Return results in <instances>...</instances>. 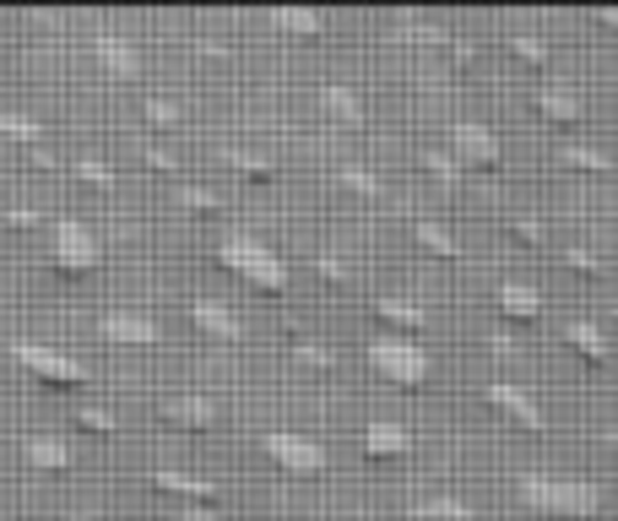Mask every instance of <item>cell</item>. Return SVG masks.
Segmentation results:
<instances>
[{"instance_id":"cell-1","label":"cell","mask_w":618,"mask_h":521,"mask_svg":"<svg viewBox=\"0 0 618 521\" xmlns=\"http://www.w3.org/2000/svg\"><path fill=\"white\" fill-rule=\"evenodd\" d=\"M521 500L543 517L575 521V517H597L603 511V489L586 478H521Z\"/></svg>"},{"instance_id":"cell-2","label":"cell","mask_w":618,"mask_h":521,"mask_svg":"<svg viewBox=\"0 0 618 521\" xmlns=\"http://www.w3.org/2000/svg\"><path fill=\"white\" fill-rule=\"evenodd\" d=\"M217 261H223L239 283H250L255 294H283V288H288V267H283L266 245H255L250 234L223 239V245H217Z\"/></svg>"},{"instance_id":"cell-3","label":"cell","mask_w":618,"mask_h":521,"mask_svg":"<svg viewBox=\"0 0 618 521\" xmlns=\"http://www.w3.org/2000/svg\"><path fill=\"white\" fill-rule=\"evenodd\" d=\"M369 364H375L385 380H396V386H424V380L435 375L429 353L413 343V338H375V343H369Z\"/></svg>"},{"instance_id":"cell-4","label":"cell","mask_w":618,"mask_h":521,"mask_svg":"<svg viewBox=\"0 0 618 521\" xmlns=\"http://www.w3.org/2000/svg\"><path fill=\"white\" fill-rule=\"evenodd\" d=\"M11 358H16L27 375H38L44 386H87V380H93L82 358H71V353H60V347L27 343V338H16V343H11Z\"/></svg>"},{"instance_id":"cell-5","label":"cell","mask_w":618,"mask_h":521,"mask_svg":"<svg viewBox=\"0 0 618 521\" xmlns=\"http://www.w3.org/2000/svg\"><path fill=\"white\" fill-rule=\"evenodd\" d=\"M49 245H55V272L60 277H87L98 267V234L76 217H60L49 228Z\"/></svg>"},{"instance_id":"cell-6","label":"cell","mask_w":618,"mask_h":521,"mask_svg":"<svg viewBox=\"0 0 618 521\" xmlns=\"http://www.w3.org/2000/svg\"><path fill=\"white\" fill-rule=\"evenodd\" d=\"M261 451H266L283 473H294V478L325 467V451H320L314 440H305V435H261Z\"/></svg>"},{"instance_id":"cell-7","label":"cell","mask_w":618,"mask_h":521,"mask_svg":"<svg viewBox=\"0 0 618 521\" xmlns=\"http://www.w3.org/2000/svg\"><path fill=\"white\" fill-rule=\"evenodd\" d=\"M451 147H456V169H494L499 164V137L494 131H483V126H472L462 120L456 131H451Z\"/></svg>"},{"instance_id":"cell-8","label":"cell","mask_w":618,"mask_h":521,"mask_svg":"<svg viewBox=\"0 0 618 521\" xmlns=\"http://www.w3.org/2000/svg\"><path fill=\"white\" fill-rule=\"evenodd\" d=\"M483 396H488V407L504 413L510 424H521V429H543V407H537L521 386H504V380H499V386H488Z\"/></svg>"},{"instance_id":"cell-9","label":"cell","mask_w":618,"mask_h":521,"mask_svg":"<svg viewBox=\"0 0 618 521\" xmlns=\"http://www.w3.org/2000/svg\"><path fill=\"white\" fill-rule=\"evenodd\" d=\"M98 338L115 347H153L157 343V327L147 316H131V310H115V316H104L98 321Z\"/></svg>"},{"instance_id":"cell-10","label":"cell","mask_w":618,"mask_h":521,"mask_svg":"<svg viewBox=\"0 0 618 521\" xmlns=\"http://www.w3.org/2000/svg\"><path fill=\"white\" fill-rule=\"evenodd\" d=\"M93 60H98V71L115 76V82H136V76H142V55H136L126 38H93Z\"/></svg>"},{"instance_id":"cell-11","label":"cell","mask_w":618,"mask_h":521,"mask_svg":"<svg viewBox=\"0 0 618 521\" xmlns=\"http://www.w3.org/2000/svg\"><path fill=\"white\" fill-rule=\"evenodd\" d=\"M532 104H537V115H543L548 126H564V131L586 120L581 98H575V93H570L564 82H548V87H537V98H532Z\"/></svg>"},{"instance_id":"cell-12","label":"cell","mask_w":618,"mask_h":521,"mask_svg":"<svg viewBox=\"0 0 618 521\" xmlns=\"http://www.w3.org/2000/svg\"><path fill=\"white\" fill-rule=\"evenodd\" d=\"M168 424H179V429H212L217 424V402H206V396H195V391H185V396H163V407H157Z\"/></svg>"},{"instance_id":"cell-13","label":"cell","mask_w":618,"mask_h":521,"mask_svg":"<svg viewBox=\"0 0 618 521\" xmlns=\"http://www.w3.org/2000/svg\"><path fill=\"white\" fill-rule=\"evenodd\" d=\"M364 457L369 462H407L413 457V435L402 424H369L364 429Z\"/></svg>"},{"instance_id":"cell-14","label":"cell","mask_w":618,"mask_h":521,"mask_svg":"<svg viewBox=\"0 0 618 521\" xmlns=\"http://www.w3.org/2000/svg\"><path fill=\"white\" fill-rule=\"evenodd\" d=\"M153 489L179 495V500H195V506H223V489H217L212 478H190V473H174V467L153 473Z\"/></svg>"},{"instance_id":"cell-15","label":"cell","mask_w":618,"mask_h":521,"mask_svg":"<svg viewBox=\"0 0 618 521\" xmlns=\"http://www.w3.org/2000/svg\"><path fill=\"white\" fill-rule=\"evenodd\" d=\"M22 457H27V467H38V473H66V467H71V446H66L60 435H27V440H22Z\"/></svg>"},{"instance_id":"cell-16","label":"cell","mask_w":618,"mask_h":521,"mask_svg":"<svg viewBox=\"0 0 618 521\" xmlns=\"http://www.w3.org/2000/svg\"><path fill=\"white\" fill-rule=\"evenodd\" d=\"M499 316L515 327H532V321H543V299L526 283H499Z\"/></svg>"},{"instance_id":"cell-17","label":"cell","mask_w":618,"mask_h":521,"mask_svg":"<svg viewBox=\"0 0 618 521\" xmlns=\"http://www.w3.org/2000/svg\"><path fill=\"white\" fill-rule=\"evenodd\" d=\"M375 321L391 327V332H402V338H418L429 327V316L418 305H407V299H375Z\"/></svg>"},{"instance_id":"cell-18","label":"cell","mask_w":618,"mask_h":521,"mask_svg":"<svg viewBox=\"0 0 618 521\" xmlns=\"http://www.w3.org/2000/svg\"><path fill=\"white\" fill-rule=\"evenodd\" d=\"M190 321H195L206 338H217V343H234V338H239V321H234L217 299H195V305H190Z\"/></svg>"},{"instance_id":"cell-19","label":"cell","mask_w":618,"mask_h":521,"mask_svg":"<svg viewBox=\"0 0 618 521\" xmlns=\"http://www.w3.org/2000/svg\"><path fill=\"white\" fill-rule=\"evenodd\" d=\"M564 338H570V347H575L592 369H608V364H614V353H608L603 332H597L592 321H570V327H564Z\"/></svg>"},{"instance_id":"cell-20","label":"cell","mask_w":618,"mask_h":521,"mask_svg":"<svg viewBox=\"0 0 618 521\" xmlns=\"http://www.w3.org/2000/svg\"><path fill=\"white\" fill-rule=\"evenodd\" d=\"M413 239L424 245V250H435V256H445V261H456V239L440 228V223H429V217H418L413 223Z\"/></svg>"},{"instance_id":"cell-21","label":"cell","mask_w":618,"mask_h":521,"mask_svg":"<svg viewBox=\"0 0 618 521\" xmlns=\"http://www.w3.org/2000/svg\"><path fill=\"white\" fill-rule=\"evenodd\" d=\"M320 98H325V109H331V115H336L342 126H364V104H358V98H353L347 87H325Z\"/></svg>"},{"instance_id":"cell-22","label":"cell","mask_w":618,"mask_h":521,"mask_svg":"<svg viewBox=\"0 0 618 521\" xmlns=\"http://www.w3.org/2000/svg\"><path fill=\"white\" fill-rule=\"evenodd\" d=\"M0 137H5V142H27V147H38L44 126L27 120V115H5V109H0Z\"/></svg>"},{"instance_id":"cell-23","label":"cell","mask_w":618,"mask_h":521,"mask_svg":"<svg viewBox=\"0 0 618 521\" xmlns=\"http://www.w3.org/2000/svg\"><path fill=\"white\" fill-rule=\"evenodd\" d=\"M413 521H472V506H462V500H424L413 511Z\"/></svg>"},{"instance_id":"cell-24","label":"cell","mask_w":618,"mask_h":521,"mask_svg":"<svg viewBox=\"0 0 618 521\" xmlns=\"http://www.w3.org/2000/svg\"><path fill=\"white\" fill-rule=\"evenodd\" d=\"M223 164L234 174H245V179H255V185L272 179V164H266V158H250V153H239V147H223Z\"/></svg>"},{"instance_id":"cell-25","label":"cell","mask_w":618,"mask_h":521,"mask_svg":"<svg viewBox=\"0 0 618 521\" xmlns=\"http://www.w3.org/2000/svg\"><path fill=\"white\" fill-rule=\"evenodd\" d=\"M272 27L309 38V33H320V16H314V11H272Z\"/></svg>"},{"instance_id":"cell-26","label":"cell","mask_w":618,"mask_h":521,"mask_svg":"<svg viewBox=\"0 0 618 521\" xmlns=\"http://www.w3.org/2000/svg\"><path fill=\"white\" fill-rule=\"evenodd\" d=\"M559 158H564L570 169H586V174H608V169H614V158H603L597 147H564Z\"/></svg>"},{"instance_id":"cell-27","label":"cell","mask_w":618,"mask_h":521,"mask_svg":"<svg viewBox=\"0 0 618 521\" xmlns=\"http://www.w3.org/2000/svg\"><path fill=\"white\" fill-rule=\"evenodd\" d=\"M336 185H342V190H353V196H369V201L380 196V185H375V174H364V169H358V164H342V169H336Z\"/></svg>"},{"instance_id":"cell-28","label":"cell","mask_w":618,"mask_h":521,"mask_svg":"<svg viewBox=\"0 0 618 521\" xmlns=\"http://www.w3.org/2000/svg\"><path fill=\"white\" fill-rule=\"evenodd\" d=\"M288 332H294V358H299V364H309V369H331V353H325V347L309 343L299 327H288Z\"/></svg>"},{"instance_id":"cell-29","label":"cell","mask_w":618,"mask_h":521,"mask_svg":"<svg viewBox=\"0 0 618 521\" xmlns=\"http://www.w3.org/2000/svg\"><path fill=\"white\" fill-rule=\"evenodd\" d=\"M71 174H76L82 185H93V190H109V185H115V174L104 169L98 158H76V164H71Z\"/></svg>"},{"instance_id":"cell-30","label":"cell","mask_w":618,"mask_h":521,"mask_svg":"<svg viewBox=\"0 0 618 521\" xmlns=\"http://www.w3.org/2000/svg\"><path fill=\"white\" fill-rule=\"evenodd\" d=\"M314 277H320V283H331V288H353V272H347L336 256H320V261H314Z\"/></svg>"},{"instance_id":"cell-31","label":"cell","mask_w":618,"mask_h":521,"mask_svg":"<svg viewBox=\"0 0 618 521\" xmlns=\"http://www.w3.org/2000/svg\"><path fill=\"white\" fill-rule=\"evenodd\" d=\"M76 429H93V435H115L120 424H115V413H104V407H76Z\"/></svg>"},{"instance_id":"cell-32","label":"cell","mask_w":618,"mask_h":521,"mask_svg":"<svg viewBox=\"0 0 618 521\" xmlns=\"http://www.w3.org/2000/svg\"><path fill=\"white\" fill-rule=\"evenodd\" d=\"M179 206H190V212H217L223 201H217L212 190H201V185H179Z\"/></svg>"},{"instance_id":"cell-33","label":"cell","mask_w":618,"mask_h":521,"mask_svg":"<svg viewBox=\"0 0 618 521\" xmlns=\"http://www.w3.org/2000/svg\"><path fill=\"white\" fill-rule=\"evenodd\" d=\"M504 234L515 245H543V223H532V217H504Z\"/></svg>"},{"instance_id":"cell-34","label":"cell","mask_w":618,"mask_h":521,"mask_svg":"<svg viewBox=\"0 0 618 521\" xmlns=\"http://www.w3.org/2000/svg\"><path fill=\"white\" fill-rule=\"evenodd\" d=\"M424 169L435 174L440 185H456V179H462V169H456V164H451L445 153H424Z\"/></svg>"},{"instance_id":"cell-35","label":"cell","mask_w":618,"mask_h":521,"mask_svg":"<svg viewBox=\"0 0 618 521\" xmlns=\"http://www.w3.org/2000/svg\"><path fill=\"white\" fill-rule=\"evenodd\" d=\"M510 49H515V60H526V66H548V49H543L537 38H510Z\"/></svg>"},{"instance_id":"cell-36","label":"cell","mask_w":618,"mask_h":521,"mask_svg":"<svg viewBox=\"0 0 618 521\" xmlns=\"http://www.w3.org/2000/svg\"><path fill=\"white\" fill-rule=\"evenodd\" d=\"M147 120L163 126V131H174V126H179V109H174L168 98H147Z\"/></svg>"},{"instance_id":"cell-37","label":"cell","mask_w":618,"mask_h":521,"mask_svg":"<svg viewBox=\"0 0 618 521\" xmlns=\"http://www.w3.org/2000/svg\"><path fill=\"white\" fill-rule=\"evenodd\" d=\"M0 223H5V228H38V212H33V206H5Z\"/></svg>"},{"instance_id":"cell-38","label":"cell","mask_w":618,"mask_h":521,"mask_svg":"<svg viewBox=\"0 0 618 521\" xmlns=\"http://www.w3.org/2000/svg\"><path fill=\"white\" fill-rule=\"evenodd\" d=\"M142 164H147V169H157V174H179V164H174L168 153H157V147H147V153H142Z\"/></svg>"},{"instance_id":"cell-39","label":"cell","mask_w":618,"mask_h":521,"mask_svg":"<svg viewBox=\"0 0 618 521\" xmlns=\"http://www.w3.org/2000/svg\"><path fill=\"white\" fill-rule=\"evenodd\" d=\"M564 261H570L575 272H586V277H597V272H603V267H597V261H592L586 250H564Z\"/></svg>"},{"instance_id":"cell-40","label":"cell","mask_w":618,"mask_h":521,"mask_svg":"<svg viewBox=\"0 0 618 521\" xmlns=\"http://www.w3.org/2000/svg\"><path fill=\"white\" fill-rule=\"evenodd\" d=\"M174 521H228L217 506H195V511H185V517H174Z\"/></svg>"},{"instance_id":"cell-41","label":"cell","mask_w":618,"mask_h":521,"mask_svg":"<svg viewBox=\"0 0 618 521\" xmlns=\"http://www.w3.org/2000/svg\"><path fill=\"white\" fill-rule=\"evenodd\" d=\"M456 60H462V66H477V49H472L466 38H462V44H456Z\"/></svg>"},{"instance_id":"cell-42","label":"cell","mask_w":618,"mask_h":521,"mask_svg":"<svg viewBox=\"0 0 618 521\" xmlns=\"http://www.w3.org/2000/svg\"><path fill=\"white\" fill-rule=\"evenodd\" d=\"M603 22H608V27H614V33H618V11H603Z\"/></svg>"},{"instance_id":"cell-43","label":"cell","mask_w":618,"mask_h":521,"mask_svg":"<svg viewBox=\"0 0 618 521\" xmlns=\"http://www.w3.org/2000/svg\"><path fill=\"white\" fill-rule=\"evenodd\" d=\"M608 451H614V462H618V429H614V435H608Z\"/></svg>"},{"instance_id":"cell-44","label":"cell","mask_w":618,"mask_h":521,"mask_svg":"<svg viewBox=\"0 0 618 521\" xmlns=\"http://www.w3.org/2000/svg\"><path fill=\"white\" fill-rule=\"evenodd\" d=\"M614 316H618V299H614Z\"/></svg>"},{"instance_id":"cell-45","label":"cell","mask_w":618,"mask_h":521,"mask_svg":"<svg viewBox=\"0 0 618 521\" xmlns=\"http://www.w3.org/2000/svg\"><path fill=\"white\" fill-rule=\"evenodd\" d=\"M0 521H16V517H0Z\"/></svg>"}]
</instances>
